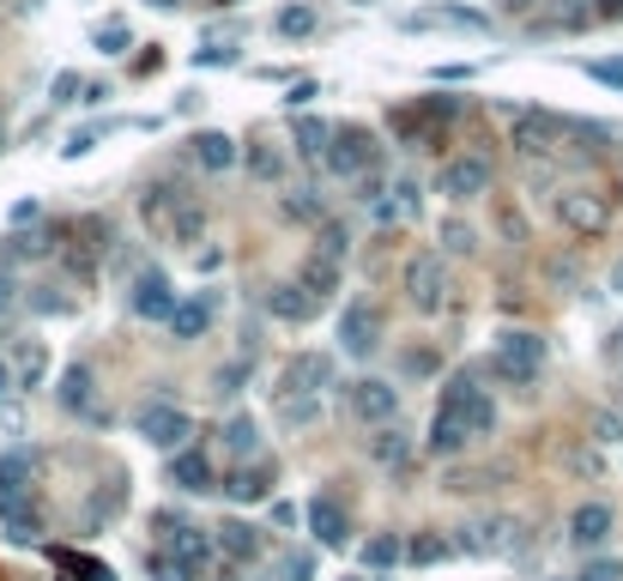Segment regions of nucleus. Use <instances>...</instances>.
<instances>
[{
	"mask_svg": "<svg viewBox=\"0 0 623 581\" xmlns=\"http://www.w3.org/2000/svg\"><path fill=\"white\" fill-rule=\"evenodd\" d=\"M19 303V291H12V273H0V309H12Z\"/></svg>",
	"mask_w": 623,
	"mask_h": 581,
	"instance_id": "nucleus-49",
	"label": "nucleus"
},
{
	"mask_svg": "<svg viewBox=\"0 0 623 581\" xmlns=\"http://www.w3.org/2000/svg\"><path fill=\"white\" fill-rule=\"evenodd\" d=\"M345 242H352V237H345L340 225H321V255H328V261H340V255H345Z\"/></svg>",
	"mask_w": 623,
	"mask_h": 581,
	"instance_id": "nucleus-41",
	"label": "nucleus"
},
{
	"mask_svg": "<svg viewBox=\"0 0 623 581\" xmlns=\"http://www.w3.org/2000/svg\"><path fill=\"white\" fill-rule=\"evenodd\" d=\"M539 364H544V340H539V333H502L497 357H490V370H497L502 382H515V387L533 382Z\"/></svg>",
	"mask_w": 623,
	"mask_h": 581,
	"instance_id": "nucleus-1",
	"label": "nucleus"
},
{
	"mask_svg": "<svg viewBox=\"0 0 623 581\" xmlns=\"http://www.w3.org/2000/svg\"><path fill=\"white\" fill-rule=\"evenodd\" d=\"M139 430H146V443L152 448H181V436H194V424H188V412H176L170 400H158V406H146L139 412Z\"/></svg>",
	"mask_w": 623,
	"mask_h": 581,
	"instance_id": "nucleus-7",
	"label": "nucleus"
},
{
	"mask_svg": "<svg viewBox=\"0 0 623 581\" xmlns=\"http://www.w3.org/2000/svg\"><path fill=\"white\" fill-rule=\"evenodd\" d=\"M24 479H31V455H7L0 460V490H7V497H19Z\"/></svg>",
	"mask_w": 623,
	"mask_h": 581,
	"instance_id": "nucleus-35",
	"label": "nucleus"
},
{
	"mask_svg": "<svg viewBox=\"0 0 623 581\" xmlns=\"http://www.w3.org/2000/svg\"><path fill=\"white\" fill-rule=\"evenodd\" d=\"M194 164H200V170H230V164H237V139L230 134H200L194 139Z\"/></svg>",
	"mask_w": 623,
	"mask_h": 581,
	"instance_id": "nucleus-22",
	"label": "nucleus"
},
{
	"mask_svg": "<svg viewBox=\"0 0 623 581\" xmlns=\"http://www.w3.org/2000/svg\"><path fill=\"white\" fill-rule=\"evenodd\" d=\"M328 146H333V127L315 122V115H303V122H297V152H303V158H321Z\"/></svg>",
	"mask_w": 623,
	"mask_h": 581,
	"instance_id": "nucleus-26",
	"label": "nucleus"
},
{
	"mask_svg": "<svg viewBox=\"0 0 623 581\" xmlns=\"http://www.w3.org/2000/svg\"><path fill=\"white\" fill-rule=\"evenodd\" d=\"M593 80H605V85H617V92H623V61H593Z\"/></svg>",
	"mask_w": 623,
	"mask_h": 581,
	"instance_id": "nucleus-44",
	"label": "nucleus"
},
{
	"mask_svg": "<svg viewBox=\"0 0 623 581\" xmlns=\"http://www.w3.org/2000/svg\"><path fill=\"white\" fill-rule=\"evenodd\" d=\"M200 230H206V212H200L194 200H181V206H176V242H194Z\"/></svg>",
	"mask_w": 623,
	"mask_h": 581,
	"instance_id": "nucleus-36",
	"label": "nucleus"
},
{
	"mask_svg": "<svg viewBox=\"0 0 623 581\" xmlns=\"http://www.w3.org/2000/svg\"><path fill=\"white\" fill-rule=\"evenodd\" d=\"M357 7H375V0H357Z\"/></svg>",
	"mask_w": 623,
	"mask_h": 581,
	"instance_id": "nucleus-55",
	"label": "nucleus"
},
{
	"mask_svg": "<svg viewBox=\"0 0 623 581\" xmlns=\"http://www.w3.org/2000/svg\"><path fill=\"white\" fill-rule=\"evenodd\" d=\"M315 575V558H284V581H309Z\"/></svg>",
	"mask_w": 623,
	"mask_h": 581,
	"instance_id": "nucleus-46",
	"label": "nucleus"
},
{
	"mask_svg": "<svg viewBox=\"0 0 623 581\" xmlns=\"http://www.w3.org/2000/svg\"><path fill=\"white\" fill-rule=\"evenodd\" d=\"M284 218H303V225H315V218H321L315 194H309V188H297V194H291V200H284Z\"/></svg>",
	"mask_w": 623,
	"mask_h": 581,
	"instance_id": "nucleus-38",
	"label": "nucleus"
},
{
	"mask_svg": "<svg viewBox=\"0 0 623 581\" xmlns=\"http://www.w3.org/2000/svg\"><path fill=\"white\" fill-rule=\"evenodd\" d=\"M212 315H218V297H212V291H194V297H181V303H176V315H170L176 340H200V333L212 328Z\"/></svg>",
	"mask_w": 623,
	"mask_h": 581,
	"instance_id": "nucleus-12",
	"label": "nucleus"
},
{
	"mask_svg": "<svg viewBox=\"0 0 623 581\" xmlns=\"http://www.w3.org/2000/svg\"><path fill=\"white\" fill-rule=\"evenodd\" d=\"M375 460H382V467H406L412 460V436L399 430V424H382V436H375Z\"/></svg>",
	"mask_w": 623,
	"mask_h": 581,
	"instance_id": "nucleus-23",
	"label": "nucleus"
},
{
	"mask_svg": "<svg viewBox=\"0 0 623 581\" xmlns=\"http://www.w3.org/2000/svg\"><path fill=\"white\" fill-rule=\"evenodd\" d=\"M242 376H249V364H225V370H218V394H237V387H242Z\"/></svg>",
	"mask_w": 623,
	"mask_h": 581,
	"instance_id": "nucleus-42",
	"label": "nucleus"
},
{
	"mask_svg": "<svg viewBox=\"0 0 623 581\" xmlns=\"http://www.w3.org/2000/svg\"><path fill=\"white\" fill-rule=\"evenodd\" d=\"M406 297H412V309H424V315L443 309V297H448L443 255H412V261H406Z\"/></svg>",
	"mask_w": 623,
	"mask_h": 581,
	"instance_id": "nucleus-3",
	"label": "nucleus"
},
{
	"mask_svg": "<svg viewBox=\"0 0 623 581\" xmlns=\"http://www.w3.org/2000/svg\"><path fill=\"white\" fill-rule=\"evenodd\" d=\"M551 134H557L551 115H521V122H515V146L521 152H544L551 146Z\"/></svg>",
	"mask_w": 623,
	"mask_h": 581,
	"instance_id": "nucleus-24",
	"label": "nucleus"
},
{
	"mask_svg": "<svg viewBox=\"0 0 623 581\" xmlns=\"http://www.w3.org/2000/svg\"><path fill=\"white\" fill-rule=\"evenodd\" d=\"M443 242H448L454 255H473V225H460V218H448V225H443Z\"/></svg>",
	"mask_w": 623,
	"mask_h": 581,
	"instance_id": "nucleus-39",
	"label": "nucleus"
},
{
	"mask_svg": "<svg viewBox=\"0 0 623 581\" xmlns=\"http://www.w3.org/2000/svg\"><path fill=\"white\" fill-rule=\"evenodd\" d=\"M43 249H49V237H37V230H12V237L0 242V261H37Z\"/></svg>",
	"mask_w": 623,
	"mask_h": 581,
	"instance_id": "nucleus-27",
	"label": "nucleus"
},
{
	"mask_svg": "<svg viewBox=\"0 0 623 581\" xmlns=\"http://www.w3.org/2000/svg\"><path fill=\"white\" fill-rule=\"evenodd\" d=\"M399 558H406V539H370V546H363V563H370V570H394Z\"/></svg>",
	"mask_w": 623,
	"mask_h": 581,
	"instance_id": "nucleus-31",
	"label": "nucleus"
},
{
	"mask_svg": "<svg viewBox=\"0 0 623 581\" xmlns=\"http://www.w3.org/2000/svg\"><path fill=\"white\" fill-rule=\"evenodd\" d=\"M436 194H448V200H478V194H490V158H448L443 170H436Z\"/></svg>",
	"mask_w": 623,
	"mask_h": 581,
	"instance_id": "nucleus-5",
	"label": "nucleus"
},
{
	"mask_svg": "<svg viewBox=\"0 0 623 581\" xmlns=\"http://www.w3.org/2000/svg\"><path fill=\"white\" fill-rule=\"evenodd\" d=\"M218 551H225L230 563H255L267 551V539H261V527H249V521H225L218 527Z\"/></svg>",
	"mask_w": 623,
	"mask_h": 581,
	"instance_id": "nucleus-14",
	"label": "nucleus"
},
{
	"mask_svg": "<svg viewBox=\"0 0 623 581\" xmlns=\"http://www.w3.org/2000/svg\"><path fill=\"white\" fill-rule=\"evenodd\" d=\"M212 7H237V0H212Z\"/></svg>",
	"mask_w": 623,
	"mask_h": 581,
	"instance_id": "nucleus-52",
	"label": "nucleus"
},
{
	"mask_svg": "<svg viewBox=\"0 0 623 581\" xmlns=\"http://www.w3.org/2000/svg\"><path fill=\"white\" fill-rule=\"evenodd\" d=\"M267 490H272V460H261V455H255V467H237L225 479V497L230 502H261Z\"/></svg>",
	"mask_w": 623,
	"mask_h": 581,
	"instance_id": "nucleus-15",
	"label": "nucleus"
},
{
	"mask_svg": "<svg viewBox=\"0 0 623 581\" xmlns=\"http://www.w3.org/2000/svg\"><path fill=\"white\" fill-rule=\"evenodd\" d=\"M466 430H473V436H490V430H497V406H490L485 387H478L473 406H466Z\"/></svg>",
	"mask_w": 623,
	"mask_h": 581,
	"instance_id": "nucleus-32",
	"label": "nucleus"
},
{
	"mask_svg": "<svg viewBox=\"0 0 623 581\" xmlns=\"http://www.w3.org/2000/svg\"><path fill=\"white\" fill-rule=\"evenodd\" d=\"M605 533H612V509L605 502H581L575 521H569V539L575 546H605Z\"/></svg>",
	"mask_w": 623,
	"mask_h": 581,
	"instance_id": "nucleus-18",
	"label": "nucleus"
},
{
	"mask_svg": "<svg viewBox=\"0 0 623 581\" xmlns=\"http://www.w3.org/2000/svg\"><path fill=\"white\" fill-rule=\"evenodd\" d=\"M321 164H328V176H340V183H357L363 164H370V139H363L357 127H345V134H333V146L321 152Z\"/></svg>",
	"mask_w": 623,
	"mask_h": 581,
	"instance_id": "nucleus-8",
	"label": "nucleus"
},
{
	"mask_svg": "<svg viewBox=\"0 0 623 581\" xmlns=\"http://www.w3.org/2000/svg\"><path fill=\"white\" fill-rule=\"evenodd\" d=\"M352 581H375V575H352Z\"/></svg>",
	"mask_w": 623,
	"mask_h": 581,
	"instance_id": "nucleus-54",
	"label": "nucleus"
},
{
	"mask_svg": "<svg viewBox=\"0 0 623 581\" xmlns=\"http://www.w3.org/2000/svg\"><path fill=\"white\" fill-rule=\"evenodd\" d=\"M340 345L352 357H370L375 345H382V309H375L370 297H352V303L340 309Z\"/></svg>",
	"mask_w": 623,
	"mask_h": 581,
	"instance_id": "nucleus-2",
	"label": "nucleus"
},
{
	"mask_svg": "<svg viewBox=\"0 0 623 581\" xmlns=\"http://www.w3.org/2000/svg\"><path fill=\"white\" fill-rule=\"evenodd\" d=\"M340 279H345V273H340V261H328V255H309L303 273H297V286L315 297V303H328V297L340 291Z\"/></svg>",
	"mask_w": 623,
	"mask_h": 581,
	"instance_id": "nucleus-17",
	"label": "nucleus"
},
{
	"mask_svg": "<svg viewBox=\"0 0 623 581\" xmlns=\"http://www.w3.org/2000/svg\"><path fill=\"white\" fill-rule=\"evenodd\" d=\"M43 370H49V352H43V345H19V370H12V382H19V387H37V382H43Z\"/></svg>",
	"mask_w": 623,
	"mask_h": 581,
	"instance_id": "nucleus-28",
	"label": "nucleus"
},
{
	"mask_svg": "<svg viewBox=\"0 0 623 581\" xmlns=\"http://www.w3.org/2000/svg\"><path fill=\"white\" fill-rule=\"evenodd\" d=\"M267 309H272L279 321H297V328H303V321L315 315L321 303H315V297H309L303 286H279V291H272V303H267Z\"/></svg>",
	"mask_w": 623,
	"mask_h": 581,
	"instance_id": "nucleus-21",
	"label": "nucleus"
},
{
	"mask_svg": "<svg viewBox=\"0 0 623 581\" xmlns=\"http://www.w3.org/2000/svg\"><path fill=\"white\" fill-rule=\"evenodd\" d=\"M502 7H509V12H527V7H533V0H502Z\"/></svg>",
	"mask_w": 623,
	"mask_h": 581,
	"instance_id": "nucleus-51",
	"label": "nucleus"
},
{
	"mask_svg": "<svg viewBox=\"0 0 623 581\" xmlns=\"http://www.w3.org/2000/svg\"><path fill=\"white\" fill-rule=\"evenodd\" d=\"M7 387H19V382H12V370H7V364H0V394H7Z\"/></svg>",
	"mask_w": 623,
	"mask_h": 581,
	"instance_id": "nucleus-50",
	"label": "nucleus"
},
{
	"mask_svg": "<svg viewBox=\"0 0 623 581\" xmlns=\"http://www.w3.org/2000/svg\"><path fill=\"white\" fill-rule=\"evenodd\" d=\"M61 406H73V412L91 406V370L85 364H73L68 376H61Z\"/></svg>",
	"mask_w": 623,
	"mask_h": 581,
	"instance_id": "nucleus-29",
	"label": "nucleus"
},
{
	"mask_svg": "<svg viewBox=\"0 0 623 581\" xmlns=\"http://www.w3.org/2000/svg\"><path fill=\"white\" fill-rule=\"evenodd\" d=\"M617 291H623V267H617Z\"/></svg>",
	"mask_w": 623,
	"mask_h": 581,
	"instance_id": "nucleus-53",
	"label": "nucleus"
},
{
	"mask_svg": "<svg viewBox=\"0 0 623 581\" xmlns=\"http://www.w3.org/2000/svg\"><path fill=\"white\" fill-rule=\"evenodd\" d=\"M466 443H473V436H466V424L454 418V412H436V418H430V436H424V448H430V455H460Z\"/></svg>",
	"mask_w": 623,
	"mask_h": 581,
	"instance_id": "nucleus-20",
	"label": "nucleus"
},
{
	"mask_svg": "<svg viewBox=\"0 0 623 581\" xmlns=\"http://www.w3.org/2000/svg\"><path fill=\"white\" fill-rule=\"evenodd\" d=\"M352 412L363 424H399V387L382 382V376L352 382Z\"/></svg>",
	"mask_w": 623,
	"mask_h": 581,
	"instance_id": "nucleus-6",
	"label": "nucleus"
},
{
	"mask_svg": "<svg viewBox=\"0 0 623 581\" xmlns=\"http://www.w3.org/2000/svg\"><path fill=\"white\" fill-rule=\"evenodd\" d=\"M284 103H291V115H297V110H303V103H315V80L291 85V97H284Z\"/></svg>",
	"mask_w": 623,
	"mask_h": 581,
	"instance_id": "nucleus-47",
	"label": "nucleus"
},
{
	"mask_svg": "<svg viewBox=\"0 0 623 581\" xmlns=\"http://www.w3.org/2000/svg\"><path fill=\"white\" fill-rule=\"evenodd\" d=\"M170 485L188 490V497H206V490L218 485L212 455H206V448H176V455H170Z\"/></svg>",
	"mask_w": 623,
	"mask_h": 581,
	"instance_id": "nucleus-10",
	"label": "nucleus"
},
{
	"mask_svg": "<svg viewBox=\"0 0 623 581\" xmlns=\"http://www.w3.org/2000/svg\"><path fill=\"white\" fill-rule=\"evenodd\" d=\"M225 448H230V455H261V424L237 412V418L225 424Z\"/></svg>",
	"mask_w": 623,
	"mask_h": 581,
	"instance_id": "nucleus-25",
	"label": "nucleus"
},
{
	"mask_svg": "<svg viewBox=\"0 0 623 581\" xmlns=\"http://www.w3.org/2000/svg\"><path fill=\"white\" fill-rule=\"evenodd\" d=\"M430 370H436L430 352H412V357H406V376H430Z\"/></svg>",
	"mask_w": 623,
	"mask_h": 581,
	"instance_id": "nucleus-48",
	"label": "nucleus"
},
{
	"mask_svg": "<svg viewBox=\"0 0 623 581\" xmlns=\"http://www.w3.org/2000/svg\"><path fill=\"white\" fill-rule=\"evenodd\" d=\"M575 581H623V570H617V563H588Z\"/></svg>",
	"mask_w": 623,
	"mask_h": 581,
	"instance_id": "nucleus-45",
	"label": "nucleus"
},
{
	"mask_svg": "<svg viewBox=\"0 0 623 581\" xmlns=\"http://www.w3.org/2000/svg\"><path fill=\"white\" fill-rule=\"evenodd\" d=\"M134 315L139 321H170L176 315V291L164 273H139L134 279Z\"/></svg>",
	"mask_w": 623,
	"mask_h": 581,
	"instance_id": "nucleus-11",
	"label": "nucleus"
},
{
	"mask_svg": "<svg viewBox=\"0 0 623 581\" xmlns=\"http://www.w3.org/2000/svg\"><path fill=\"white\" fill-rule=\"evenodd\" d=\"M309 533H315V546L345 551V546H352V515H345L333 497H315V502H309Z\"/></svg>",
	"mask_w": 623,
	"mask_h": 581,
	"instance_id": "nucleus-9",
	"label": "nucleus"
},
{
	"mask_svg": "<svg viewBox=\"0 0 623 581\" xmlns=\"http://www.w3.org/2000/svg\"><path fill=\"white\" fill-rule=\"evenodd\" d=\"M237 61V49L230 43H212V49H194V68H230Z\"/></svg>",
	"mask_w": 623,
	"mask_h": 581,
	"instance_id": "nucleus-40",
	"label": "nucleus"
},
{
	"mask_svg": "<svg viewBox=\"0 0 623 581\" xmlns=\"http://www.w3.org/2000/svg\"><path fill=\"white\" fill-rule=\"evenodd\" d=\"M127 43H134V31H127V19H103V24H97V49H103V55H122Z\"/></svg>",
	"mask_w": 623,
	"mask_h": 581,
	"instance_id": "nucleus-34",
	"label": "nucleus"
},
{
	"mask_svg": "<svg viewBox=\"0 0 623 581\" xmlns=\"http://www.w3.org/2000/svg\"><path fill=\"white\" fill-rule=\"evenodd\" d=\"M448 539L443 533H418V539H406V563H443L448 558Z\"/></svg>",
	"mask_w": 623,
	"mask_h": 581,
	"instance_id": "nucleus-30",
	"label": "nucleus"
},
{
	"mask_svg": "<svg viewBox=\"0 0 623 581\" xmlns=\"http://www.w3.org/2000/svg\"><path fill=\"white\" fill-rule=\"evenodd\" d=\"M557 218H563L575 237H600V230L612 225V206L588 188H569V194H557Z\"/></svg>",
	"mask_w": 623,
	"mask_h": 581,
	"instance_id": "nucleus-4",
	"label": "nucleus"
},
{
	"mask_svg": "<svg viewBox=\"0 0 623 581\" xmlns=\"http://www.w3.org/2000/svg\"><path fill=\"white\" fill-rule=\"evenodd\" d=\"M249 176H261V183H279V176H284V152L249 146Z\"/></svg>",
	"mask_w": 623,
	"mask_h": 581,
	"instance_id": "nucleus-33",
	"label": "nucleus"
},
{
	"mask_svg": "<svg viewBox=\"0 0 623 581\" xmlns=\"http://www.w3.org/2000/svg\"><path fill=\"white\" fill-rule=\"evenodd\" d=\"M91 146H97V127H80V134H73V139H68V146H61V152H68V158H85Z\"/></svg>",
	"mask_w": 623,
	"mask_h": 581,
	"instance_id": "nucleus-43",
	"label": "nucleus"
},
{
	"mask_svg": "<svg viewBox=\"0 0 623 581\" xmlns=\"http://www.w3.org/2000/svg\"><path fill=\"white\" fill-rule=\"evenodd\" d=\"M272 31L284 37V43H303V37L321 31V12L315 0H291V7H279V19H272Z\"/></svg>",
	"mask_w": 623,
	"mask_h": 581,
	"instance_id": "nucleus-16",
	"label": "nucleus"
},
{
	"mask_svg": "<svg viewBox=\"0 0 623 581\" xmlns=\"http://www.w3.org/2000/svg\"><path fill=\"white\" fill-rule=\"evenodd\" d=\"M0 527H7V533L19 539V546H31V539L43 533V515H37L24 497H0Z\"/></svg>",
	"mask_w": 623,
	"mask_h": 581,
	"instance_id": "nucleus-19",
	"label": "nucleus"
},
{
	"mask_svg": "<svg viewBox=\"0 0 623 581\" xmlns=\"http://www.w3.org/2000/svg\"><path fill=\"white\" fill-rule=\"evenodd\" d=\"M284 382H291L297 394H321V387H333V357H328V352H303V357H291Z\"/></svg>",
	"mask_w": 623,
	"mask_h": 581,
	"instance_id": "nucleus-13",
	"label": "nucleus"
},
{
	"mask_svg": "<svg viewBox=\"0 0 623 581\" xmlns=\"http://www.w3.org/2000/svg\"><path fill=\"white\" fill-rule=\"evenodd\" d=\"M279 412H284L291 424H315V412H321V406H315V394H284V406H279Z\"/></svg>",
	"mask_w": 623,
	"mask_h": 581,
	"instance_id": "nucleus-37",
	"label": "nucleus"
}]
</instances>
